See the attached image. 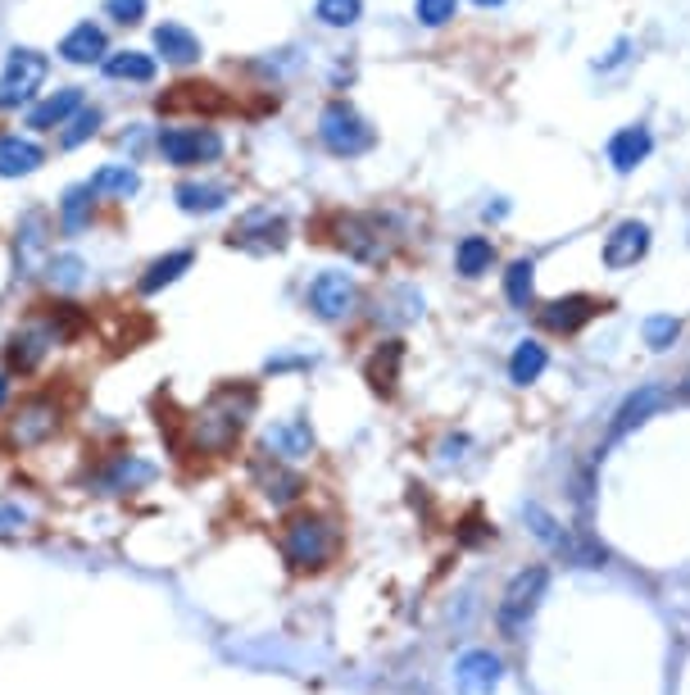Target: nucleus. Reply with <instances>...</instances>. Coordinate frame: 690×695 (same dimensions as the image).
<instances>
[{"label":"nucleus","mask_w":690,"mask_h":695,"mask_svg":"<svg viewBox=\"0 0 690 695\" xmlns=\"http://www.w3.org/2000/svg\"><path fill=\"white\" fill-rule=\"evenodd\" d=\"M331 550H337V532H331V523L318 519V513H296L283 532V555L296 573L323 569V563L331 559Z\"/></svg>","instance_id":"1"},{"label":"nucleus","mask_w":690,"mask_h":695,"mask_svg":"<svg viewBox=\"0 0 690 695\" xmlns=\"http://www.w3.org/2000/svg\"><path fill=\"white\" fill-rule=\"evenodd\" d=\"M545 586H550V573L541 569V563H531V569H523L514 582L504 586V600L495 609V623H500V632L509 641H518L527 632L536 605H541V596H545Z\"/></svg>","instance_id":"2"},{"label":"nucleus","mask_w":690,"mask_h":695,"mask_svg":"<svg viewBox=\"0 0 690 695\" xmlns=\"http://www.w3.org/2000/svg\"><path fill=\"white\" fill-rule=\"evenodd\" d=\"M318 137H323V146H327L331 154H341V160H354V154L373 150V141H377V133L346 106V100H331V106L323 110Z\"/></svg>","instance_id":"3"},{"label":"nucleus","mask_w":690,"mask_h":695,"mask_svg":"<svg viewBox=\"0 0 690 695\" xmlns=\"http://www.w3.org/2000/svg\"><path fill=\"white\" fill-rule=\"evenodd\" d=\"M527 523H531V532L541 536L554 555H564L568 563H577V569H600V563H604V546H600V541H591L586 532L559 528L541 505H527Z\"/></svg>","instance_id":"4"},{"label":"nucleus","mask_w":690,"mask_h":695,"mask_svg":"<svg viewBox=\"0 0 690 695\" xmlns=\"http://www.w3.org/2000/svg\"><path fill=\"white\" fill-rule=\"evenodd\" d=\"M250 409H254V392H250V386H241V396H237V386H227V392H218V396L210 400V409L200 414V436H204L210 446L237 442Z\"/></svg>","instance_id":"5"},{"label":"nucleus","mask_w":690,"mask_h":695,"mask_svg":"<svg viewBox=\"0 0 690 695\" xmlns=\"http://www.w3.org/2000/svg\"><path fill=\"white\" fill-rule=\"evenodd\" d=\"M46 55L41 50H10V60L5 69H0V110H18V106H28V100L37 96V87L46 83Z\"/></svg>","instance_id":"6"},{"label":"nucleus","mask_w":690,"mask_h":695,"mask_svg":"<svg viewBox=\"0 0 690 695\" xmlns=\"http://www.w3.org/2000/svg\"><path fill=\"white\" fill-rule=\"evenodd\" d=\"M160 154L173 169L214 164L223 154V137L214 133V127H164V133H160Z\"/></svg>","instance_id":"7"},{"label":"nucleus","mask_w":690,"mask_h":695,"mask_svg":"<svg viewBox=\"0 0 690 695\" xmlns=\"http://www.w3.org/2000/svg\"><path fill=\"white\" fill-rule=\"evenodd\" d=\"M354 300H360V287H354V277H346V273H318L310 282V309L327 323L350 319Z\"/></svg>","instance_id":"8"},{"label":"nucleus","mask_w":690,"mask_h":695,"mask_svg":"<svg viewBox=\"0 0 690 695\" xmlns=\"http://www.w3.org/2000/svg\"><path fill=\"white\" fill-rule=\"evenodd\" d=\"M337 241L350 260H360V264H377L381 255H387V241H381V227L373 223V219H364V214H341L337 219Z\"/></svg>","instance_id":"9"},{"label":"nucleus","mask_w":690,"mask_h":695,"mask_svg":"<svg viewBox=\"0 0 690 695\" xmlns=\"http://www.w3.org/2000/svg\"><path fill=\"white\" fill-rule=\"evenodd\" d=\"M227 241H233L237 250H283L287 246V223L283 219H277L273 210H254V214H246L237 227H233V237H227Z\"/></svg>","instance_id":"10"},{"label":"nucleus","mask_w":690,"mask_h":695,"mask_svg":"<svg viewBox=\"0 0 690 695\" xmlns=\"http://www.w3.org/2000/svg\"><path fill=\"white\" fill-rule=\"evenodd\" d=\"M600 300L591 296H564V300H550L541 305V327L545 332H559V337H573V332H581L586 323H591L600 314Z\"/></svg>","instance_id":"11"},{"label":"nucleus","mask_w":690,"mask_h":695,"mask_svg":"<svg viewBox=\"0 0 690 695\" xmlns=\"http://www.w3.org/2000/svg\"><path fill=\"white\" fill-rule=\"evenodd\" d=\"M500 673L504 668L491 650H468L454 663V686H459V695H491L500 686Z\"/></svg>","instance_id":"12"},{"label":"nucleus","mask_w":690,"mask_h":695,"mask_svg":"<svg viewBox=\"0 0 690 695\" xmlns=\"http://www.w3.org/2000/svg\"><path fill=\"white\" fill-rule=\"evenodd\" d=\"M55 427H60V409L50 400H28V405H18L10 436H14V446H41L46 436H55Z\"/></svg>","instance_id":"13"},{"label":"nucleus","mask_w":690,"mask_h":695,"mask_svg":"<svg viewBox=\"0 0 690 695\" xmlns=\"http://www.w3.org/2000/svg\"><path fill=\"white\" fill-rule=\"evenodd\" d=\"M645 250H650V227L636 223V219H627V223H618V227L609 232V241H604V264H609V269H627V264L641 260Z\"/></svg>","instance_id":"14"},{"label":"nucleus","mask_w":690,"mask_h":695,"mask_svg":"<svg viewBox=\"0 0 690 695\" xmlns=\"http://www.w3.org/2000/svg\"><path fill=\"white\" fill-rule=\"evenodd\" d=\"M663 405H668V392H663V386H641V392H631L627 400H623V409H618V414H613V427H609V436H613V442H618V436H627L631 427H641L650 414H658V409Z\"/></svg>","instance_id":"15"},{"label":"nucleus","mask_w":690,"mask_h":695,"mask_svg":"<svg viewBox=\"0 0 690 695\" xmlns=\"http://www.w3.org/2000/svg\"><path fill=\"white\" fill-rule=\"evenodd\" d=\"M650 150H654L650 127H645V123H631V127H623V133H613V141H609V164L618 169V173H631L636 164L650 160Z\"/></svg>","instance_id":"16"},{"label":"nucleus","mask_w":690,"mask_h":695,"mask_svg":"<svg viewBox=\"0 0 690 695\" xmlns=\"http://www.w3.org/2000/svg\"><path fill=\"white\" fill-rule=\"evenodd\" d=\"M41 164H46V150L33 137H18V133L0 137V177H28Z\"/></svg>","instance_id":"17"},{"label":"nucleus","mask_w":690,"mask_h":695,"mask_svg":"<svg viewBox=\"0 0 690 695\" xmlns=\"http://www.w3.org/2000/svg\"><path fill=\"white\" fill-rule=\"evenodd\" d=\"M78 110H83V91H78V87H60V91H50L41 106L28 110V127H37V133H50V127H64Z\"/></svg>","instance_id":"18"},{"label":"nucleus","mask_w":690,"mask_h":695,"mask_svg":"<svg viewBox=\"0 0 690 695\" xmlns=\"http://www.w3.org/2000/svg\"><path fill=\"white\" fill-rule=\"evenodd\" d=\"M60 55L68 64H96V60H105V28L100 23H78L64 41H60Z\"/></svg>","instance_id":"19"},{"label":"nucleus","mask_w":690,"mask_h":695,"mask_svg":"<svg viewBox=\"0 0 690 695\" xmlns=\"http://www.w3.org/2000/svg\"><path fill=\"white\" fill-rule=\"evenodd\" d=\"M254 477H260V486H264V496L268 500H277V505H283V500H296L300 492H304V482H300V473H291L287 469V463H268V459H260V463H254Z\"/></svg>","instance_id":"20"},{"label":"nucleus","mask_w":690,"mask_h":695,"mask_svg":"<svg viewBox=\"0 0 690 695\" xmlns=\"http://www.w3.org/2000/svg\"><path fill=\"white\" fill-rule=\"evenodd\" d=\"M155 50L168 64H196L200 60V41L183 28V23H160V28H155Z\"/></svg>","instance_id":"21"},{"label":"nucleus","mask_w":690,"mask_h":695,"mask_svg":"<svg viewBox=\"0 0 690 695\" xmlns=\"http://www.w3.org/2000/svg\"><path fill=\"white\" fill-rule=\"evenodd\" d=\"M105 77H114V83H155V55H146V50L105 55Z\"/></svg>","instance_id":"22"},{"label":"nucleus","mask_w":690,"mask_h":695,"mask_svg":"<svg viewBox=\"0 0 690 695\" xmlns=\"http://www.w3.org/2000/svg\"><path fill=\"white\" fill-rule=\"evenodd\" d=\"M187 269H191V250H168L164 260H155V264H150V269L141 273V282H137V287H141V296H155V291L173 287V282L183 277Z\"/></svg>","instance_id":"23"},{"label":"nucleus","mask_w":690,"mask_h":695,"mask_svg":"<svg viewBox=\"0 0 690 695\" xmlns=\"http://www.w3.org/2000/svg\"><path fill=\"white\" fill-rule=\"evenodd\" d=\"M227 187H218V183H183L177 187V210L183 214H214V210H223L227 204Z\"/></svg>","instance_id":"24"},{"label":"nucleus","mask_w":690,"mask_h":695,"mask_svg":"<svg viewBox=\"0 0 690 695\" xmlns=\"http://www.w3.org/2000/svg\"><path fill=\"white\" fill-rule=\"evenodd\" d=\"M268 446L277 455H287V459H300V455L314 450V432H310V423H304V419H287V423H277L268 432Z\"/></svg>","instance_id":"25"},{"label":"nucleus","mask_w":690,"mask_h":695,"mask_svg":"<svg viewBox=\"0 0 690 695\" xmlns=\"http://www.w3.org/2000/svg\"><path fill=\"white\" fill-rule=\"evenodd\" d=\"M91 191L96 196H114V200H127L141 191V173L127 169V164H105L96 177H91Z\"/></svg>","instance_id":"26"},{"label":"nucleus","mask_w":690,"mask_h":695,"mask_svg":"<svg viewBox=\"0 0 690 695\" xmlns=\"http://www.w3.org/2000/svg\"><path fill=\"white\" fill-rule=\"evenodd\" d=\"M454 264H459V273H464V277L491 273V264H495L491 237H464V241H459V250H454Z\"/></svg>","instance_id":"27"},{"label":"nucleus","mask_w":690,"mask_h":695,"mask_svg":"<svg viewBox=\"0 0 690 695\" xmlns=\"http://www.w3.org/2000/svg\"><path fill=\"white\" fill-rule=\"evenodd\" d=\"M545 364H550V355H545L541 342H518L514 359H509V377H514L518 386H527V382H536L545 373Z\"/></svg>","instance_id":"28"},{"label":"nucleus","mask_w":690,"mask_h":695,"mask_svg":"<svg viewBox=\"0 0 690 695\" xmlns=\"http://www.w3.org/2000/svg\"><path fill=\"white\" fill-rule=\"evenodd\" d=\"M214 87H196V83H183L173 87V96L160 100V110H227V100L210 96Z\"/></svg>","instance_id":"29"},{"label":"nucleus","mask_w":690,"mask_h":695,"mask_svg":"<svg viewBox=\"0 0 690 695\" xmlns=\"http://www.w3.org/2000/svg\"><path fill=\"white\" fill-rule=\"evenodd\" d=\"M46 332H18V337H10V350H5V359H10V369H18V373H28V369H37V359L46 355Z\"/></svg>","instance_id":"30"},{"label":"nucleus","mask_w":690,"mask_h":695,"mask_svg":"<svg viewBox=\"0 0 690 695\" xmlns=\"http://www.w3.org/2000/svg\"><path fill=\"white\" fill-rule=\"evenodd\" d=\"M504 296H509V305H518V309L531 305V296H536V264H531V260L509 264V273H504Z\"/></svg>","instance_id":"31"},{"label":"nucleus","mask_w":690,"mask_h":695,"mask_svg":"<svg viewBox=\"0 0 690 695\" xmlns=\"http://www.w3.org/2000/svg\"><path fill=\"white\" fill-rule=\"evenodd\" d=\"M91 204H96L91 183H87V187H73V191L64 196V204H60L64 227H68V232H83V227H87V219H91Z\"/></svg>","instance_id":"32"},{"label":"nucleus","mask_w":690,"mask_h":695,"mask_svg":"<svg viewBox=\"0 0 690 695\" xmlns=\"http://www.w3.org/2000/svg\"><path fill=\"white\" fill-rule=\"evenodd\" d=\"M396 364H400V342H387L368 359V382L377 386V392H391L396 386Z\"/></svg>","instance_id":"33"},{"label":"nucleus","mask_w":690,"mask_h":695,"mask_svg":"<svg viewBox=\"0 0 690 695\" xmlns=\"http://www.w3.org/2000/svg\"><path fill=\"white\" fill-rule=\"evenodd\" d=\"M364 14V0H318V18L327 28H350Z\"/></svg>","instance_id":"34"},{"label":"nucleus","mask_w":690,"mask_h":695,"mask_svg":"<svg viewBox=\"0 0 690 695\" xmlns=\"http://www.w3.org/2000/svg\"><path fill=\"white\" fill-rule=\"evenodd\" d=\"M677 337H681V323H677L673 314H650V319H645V342H650L654 350H668Z\"/></svg>","instance_id":"35"},{"label":"nucleus","mask_w":690,"mask_h":695,"mask_svg":"<svg viewBox=\"0 0 690 695\" xmlns=\"http://www.w3.org/2000/svg\"><path fill=\"white\" fill-rule=\"evenodd\" d=\"M83 273H87V264L78 255H55V260H50V282H55V287H78Z\"/></svg>","instance_id":"36"},{"label":"nucleus","mask_w":690,"mask_h":695,"mask_svg":"<svg viewBox=\"0 0 690 695\" xmlns=\"http://www.w3.org/2000/svg\"><path fill=\"white\" fill-rule=\"evenodd\" d=\"M96 133H100V110H78V114H73V123H68V133H64V146L73 150V146L91 141Z\"/></svg>","instance_id":"37"},{"label":"nucleus","mask_w":690,"mask_h":695,"mask_svg":"<svg viewBox=\"0 0 690 695\" xmlns=\"http://www.w3.org/2000/svg\"><path fill=\"white\" fill-rule=\"evenodd\" d=\"M459 10V0H418V23H427V28H441V23H450Z\"/></svg>","instance_id":"38"},{"label":"nucleus","mask_w":690,"mask_h":695,"mask_svg":"<svg viewBox=\"0 0 690 695\" xmlns=\"http://www.w3.org/2000/svg\"><path fill=\"white\" fill-rule=\"evenodd\" d=\"M105 14L114 23H141L146 18V0H105Z\"/></svg>","instance_id":"39"},{"label":"nucleus","mask_w":690,"mask_h":695,"mask_svg":"<svg viewBox=\"0 0 690 695\" xmlns=\"http://www.w3.org/2000/svg\"><path fill=\"white\" fill-rule=\"evenodd\" d=\"M623 60H627V41H618V46H613V55H609L600 69H613V64H623Z\"/></svg>","instance_id":"40"},{"label":"nucleus","mask_w":690,"mask_h":695,"mask_svg":"<svg viewBox=\"0 0 690 695\" xmlns=\"http://www.w3.org/2000/svg\"><path fill=\"white\" fill-rule=\"evenodd\" d=\"M477 5H481V10H495V5H504V0H477Z\"/></svg>","instance_id":"41"},{"label":"nucleus","mask_w":690,"mask_h":695,"mask_svg":"<svg viewBox=\"0 0 690 695\" xmlns=\"http://www.w3.org/2000/svg\"><path fill=\"white\" fill-rule=\"evenodd\" d=\"M681 396H686V400H690V373H686V377H681Z\"/></svg>","instance_id":"42"},{"label":"nucleus","mask_w":690,"mask_h":695,"mask_svg":"<svg viewBox=\"0 0 690 695\" xmlns=\"http://www.w3.org/2000/svg\"><path fill=\"white\" fill-rule=\"evenodd\" d=\"M5 392H10V377H0V400H5Z\"/></svg>","instance_id":"43"}]
</instances>
